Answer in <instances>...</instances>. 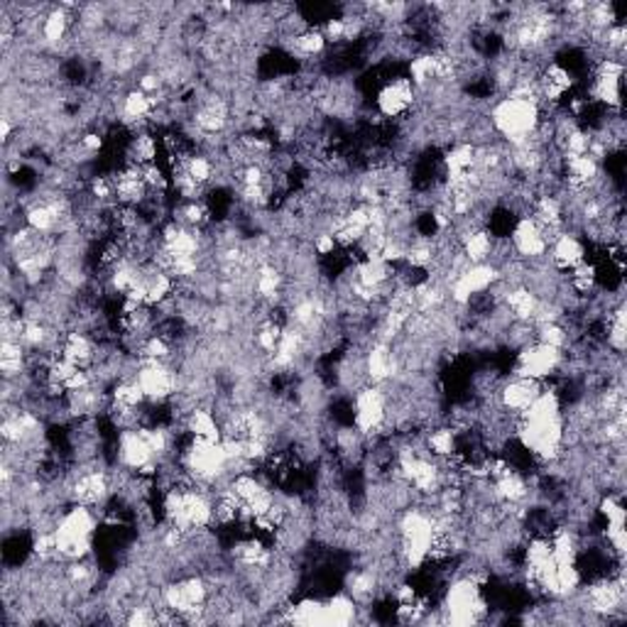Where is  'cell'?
<instances>
[{"label": "cell", "instance_id": "5", "mask_svg": "<svg viewBox=\"0 0 627 627\" xmlns=\"http://www.w3.org/2000/svg\"><path fill=\"white\" fill-rule=\"evenodd\" d=\"M358 623V603L349 593H337L323 601V625Z\"/></svg>", "mask_w": 627, "mask_h": 627}, {"label": "cell", "instance_id": "1", "mask_svg": "<svg viewBox=\"0 0 627 627\" xmlns=\"http://www.w3.org/2000/svg\"><path fill=\"white\" fill-rule=\"evenodd\" d=\"M488 121L493 125V130L508 148L529 140L535 135L537 125L542 121V106L532 101L522 99H495L493 106L488 109Z\"/></svg>", "mask_w": 627, "mask_h": 627}, {"label": "cell", "instance_id": "4", "mask_svg": "<svg viewBox=\"0 0 627 627\" xmlns=\"http://www.w3.org/2000/svg\"><path fill=\"white\" fill-rule=\"evenodd\" d=\"M547 258H549V263L559 270V273H571V270L581 265L583 260H589V250L581 236L563 231L549 243Z\"/></svg>", "mask_w": 627, "mask_h": 627}, {"label": "cell", "instance_id": "2", "mask_svg": "<svg viewBox=\"0 0 627 627\" xmlns=\"http://www.w3.org/2000/svg\"><path fill=\"white\" fill-rule=\"evenodd\" d=\"M563 361H567V355H563L561 349H551V346H545V343L535 341V343H529V346L517 351L510 375L547 383L561 371Z\"/></svg>", "mask_w": 627, "mask_h": 627}, {"label": "cell", "instance_id": "3", "mask_svg": "<svg viewBox=\"0 0 627 627\" xmlns=\"http://www.w3.org/2000/svg\"><path fill=\"white\" fill-rule=\"evenodd\" d=\"M417 109V89L407 77H392L375 93V113L385 121H404Z\"/></svg>", "mask_w": 627, "mask_h": 627}]
</instances>
